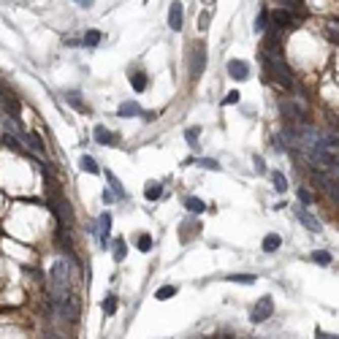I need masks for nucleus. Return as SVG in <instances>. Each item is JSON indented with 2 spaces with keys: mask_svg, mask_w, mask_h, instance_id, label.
<instances>
[{
  "mask_svg": "<svg viewBox=\"0 0 339 339\" xmlns=\"http://www.w3.org/2000/svg\"><path fill=\"white\" fill-rule=\"evenodd\" d=\"M272 312H274V298H272V296H263L261 301L252 307L250 320H252V323H266V320L272 318Z\"/></svg>",
  "mask_w": 339,
  "mask_h": 339,
  "instance_id": "1",
  "label": "nucleus"
},
{
  "mask_svg": "<svg viewBox=\"0 0 339 339\" xmlns=\"http://www.w3.org/2000/svg\"><path fill=\"white\" fill-rule=\"evenodd\" d=\"M280 112H282V117H285V122H293V125H301L304 122V106H298V104L280 100Z\"/></svg>",
  "mask_w": 339,
  "mask_h": 339,
  "instance_id": "2",
  "label": "nucleus"
},
{
  "mask_svg": "<svg viewBox=\"0 0 339 339\" xmlns=\"http://www.w3.org/2000/svg\"><path fill=\"white\" fill-rule=\"evenodd\" d=\"M22 144H25L36 157H44L46 160V147H44V139L38 136V133H22Z\"/></svg>",
  "mask_w": 339,
  "mask_h": 339,
  "instance_id": "3",
  "label": "nucleus"
},
{
  "mask_svg": "<svg viewBox=\"0 0 339 339\" xmlns=\"http://www.w3.org/2000/svg\"><path fill=\"white\" fill-rule=\"evenodd\" d=\"M269 22H272V25H277V27H282V30L298 25L296 14H290L288 9H277V11H272V14H269Z\"/></svg>",
  "mask_w": 339,
  "mask_h": 339,
  "instance_id": "4",
  "label": "nucleus"
},
{
  "mask_svg": "<svg viewBox=\"0 0 339 339\" xmlns=\"http://www.w3.org/2000/svg\"><path fill=\"white\" fill-rule=\"evenodd\" d=\"M207 68V49L204 46H193V57H190V74L193 79H198Z\"/></svg>",
  "mask_w": 339,
  "mask_h": 339,
  "instance_id": "5",
  "label": "nucleus"
},
{
  "mask_svg": "<svg viewBox=\"0 0 339 339\" xmlns=\"http://www.w3.org/2000/svg\"><path fill=\"white\" fill-rule=\"evenodd\" d=\"M182 25H185L182 3H179V0H174V3H171V9H168V27L174 30V33H179V30H182Z\"/></svg>",
  "mask_w": 339,
  "mask_h": 339,
  "instance_id": "6",
  "label": "nucleus"
},
{
  "mask_svg": "<svg viewBox=\"0 0 339 339\" xmlns=\"http://www.w3.org/2000/svg\"><path fill=\"white\" fill-rule=\"evenodd\" d=\"M296 217L301 220V225L307 228V231L320 233V220L315 217V215H310V212H307V207H296Z\"/></svg>",
  "mask_w": 339,
  "mask_h": 339,
  "instance_id": "7",
  "label": "nucleus"
},
{
  "mask_svg": "<svg viewBox=\"0 0 339 339\" xmlns=\"http://www.w3.org/2000/svg\"><path fill=\"white\" fill-rule=\"evenodd\" d=\"M228 76L236 79V82H244V79L250 76V65L244 60H231L228 62Z\"/></svg>",
  "mask_w": 339,
  "mask_h": 339,
  "instance_id": "8",
  "label": "nucleus"
},
{
  "mask_svg": "<svg viewBox=\"0 0 339 339\" xmlns=\"http://www.w3.org/2000/svg\"><path fill=\"white\" fill-rule=\"evenodd\" d=\"M144 114V109H141L136 100H125V104H120V109H117V117H122V120H130V117H141Z\"/></svg>",
  "mask_w": 339,
  "mask_h": 339,
  "instance_id": "9",
  "label": "nucleus"
},
{
  "mask_svg": "<svg viewBox=\"0 0 339 339\" xmlns=\"http://www.w3.org/2000/svg\"><path fill=\"white\" fill-rule=\"evenodd\" d=\"M92 136H95V141H98L100 147H114V144H117V136H114L109 128H104V125H95Z\"/></svg>",
  "mask_w": 339,
  "mask_h": 339,
  "instance_id": "10",
  "label": "nucleus"
},
{
  "mask_svg": "<svg viewBox=\"0 0 339 339\" xmlns=\"http://www.w3.org/2000/svg\"><path fill=\"white\" fill-rule=\"evenodd\" d=\"M109 231H112V215L104 212L100 220H98V239H100V244H109Z\"/></svg>",
  "mask_w": 339,
  "mask_h": 339,
  "instance_id": "11",
  "label": "nucleus"
},
{
  "mask_svg": "<svg viewBox=\"0 0 339 339\" xmlns=\"http://www.w3.org/2000/svg\"><path fill=\"white\" fill-rule=\"evenodd\" d=\"M282 9H288L290 14H296V19L307 17V9H304V0H277Z\"/></svg>",
  "mask_w": 339,
  "mask_h": 339,
  "instance_id": "12",
  "label": "nucleus"
},
{
  "mask_svg": "<svg viewBox=\"0 0 339 339\" xmlns=\"http://www.w3.org/2000/svg\"><path fill=\"white\" fill-rule=\"evenodd\" d=\"M323 36H326L331 44H339V19H328L326 27H323Z\"/></svg>",
  "mask_w": 339,
  "mask_h": 339,
  "instance_id": "13",
  "label": "nucleus"
},
{
  "mask_svg": "<svg viewBox=\"0 0 339 339\" xmlns=\"http://www.w3.org/2000/svg\"><path fill=\"white\" fill-rule=\"evenodd\" d=\"M163 195V185L160 182H149L147 187H144V198L147 201H157Z\"/></svg>",
  "mask_w": 339,
  "mask_h": 339,
  "instance_id": "14",
  "label": "nucleus"
},
{
  "mask_svg": "<svg viewBox=\"0 0 339 339\" xmlns=\"http://www.w3.org/2000/svg\"><path fill=\"white\" fill-rule=\"evenodd\" d=\"M185 209H187V212H195V215H201V212L207 209V204H204L201 198H195V195H187V198H185Z\"/></svg>",
  "mask_w": 339,
  "mask_h": 339,
  "instance_id": "15",
  "label": "nucleus"
},
{
  "mask_svg": "<svg viewBox=\"0 0 339 339\" xmlns=\"http://www.w3.org/2000/svg\"><path fill=\"white\" fill-rule=\"evenodd\" d=\"M282 244V236L280 233H266V239H263V252H274Z\"/></svg>",
  "mask_w": 339,
  "mask_h": 339,
  "instance_id": "16",
  "label": "nucleus"
},
{
  "mask_svg": "<svg viewBox=\"0 0 339 339\" xmlns=\"http://www.w3.org/2000/svg\"><path fill=\"white\" fill-rule=\"evenodd\" d=\"M106 182H109V187L114 190V195H117V198H125V187L120 185V179H117V177L112 174V171H106Z\"/></svg>",
  "mask_w": 339,
  "mask_h": 339,
  "instance_id": "17",
  "label": "nucleus"
},
{
  "mask_svg": "<svg viewBox=\"0 0 339 339\" xmlns=\"http://www.w3.org/2000/svg\"><path fill=\"white\" fill-rule=\"evenodd\" d=\"M130 84L136 92H144L147 90V74H141V71H136V74H130Z\"/></svg>",
  "mask_w": 339,
  "mask_h": 339,
  "instance_id": "18",
  "label": "nucleus"
},
{
  "mask_svg": "<svg viewBox=\"0 0 339 339\" xmlns=\"http://www.w3.org/2000/svg\"><path fill=\"white\" fill-rule=\"evenodd\" d=\"M112 255H114V261H117V263H120V261H125V255H128V247H125V239H114Z\"/></svg>",
  "mask_w": 339,
  "mask_h": 339,
  "instance_id": "19",
  "label": "nucleus"
},
{
  "mask_svg": "<svg viewBox=\"0 0 339 339\" xmlns=\"http://www.w3.org/2000/svg\"><path fill=\"white\" fill-rule=\"evenodd\" d=\"M266 27H269V11H266V9H261V14L255 17V33L261 36Z\"/></svg>",
  "mask_w": 339,
  "mask_h": 339,
  "instance_id": "20",
  "label": "nucleus"
},
{
  "mask_svg": "<svg viewBox=\"0 0 339 339\" xmlns=\"http://www.w3.org/2000/svg\"><path fill=\"white\" fill-rule=\"evenodd\" d=\"M177 285H163L160 290H157V293H155V298H157V301H165V298H174L177 296Z\"/></svg>",
  "mask_w": 339,
  "mask_h": 339,
  "instance_id": "21",
  "label": "nucleus"
},
{
  "mask_svg": "<svg viewBox=\"0 0 339 339\" xmlns=\"http://www.w3.org/2000/svg\"><path fill=\"white\" fill-rule=\"evenodd\" d=\"M82 171H87V174H98V163H95V157H90V155H82Z\"/></svg>",
  "mask_w": 339,
  "mask_h": 339,
  "instance_id": "22",
  "label": "nucleus"
},
{
  "mask_svg": "<svg viewBox=\"0 0 339 339\" xmlns=\"http://www.w3.org/2000/svg\"><path fill=\"white\" fill-rule=\"evenodd\" d=\"M228 282H239V285H252L255 274H228Z\"/></svg>",
  "mask_w": 339,
  "mask_h": 339,
  "instance_id": "23",
  "label": "nucleus"
},
{
  "mask_svg": "<svg viewBox=\"0 0 339 339\" xmlns=\"http://www.w3.org/2000/svg\"><path fill=\"white\" fill-rule=\"evenodd\" d=\"M272 182H274V190H277V193L288 190V182H285V177H282L280 171H272Z\"/></svg>",
  "mask_w": 339,
  "mask_h": 339,
  "instance_id": "24",
  "label": "nucleus"
},
{
  "mask_svg": "<svg viewBox=\"0 0 339 339\" xmlns=\"http://www.w3.org/2000/svg\"><path fill=\"white\" fill-rule=\"evenodd\" d=\"M312 261L318 263V266H328V263H331V252H326V250H315V252H312Z\"/></svg>",
  "mask_w": 339,
  "mask_h": 339,
  "instance_id": "25",
  "label": "nucleus"
},
{
  "mask_svg": "<svg viewBox=\"0 0 339 339\" xmlns=\"http://www.w3.org/2000/svg\"><path fill=\"white\" fill-rule=\"evenodd\" d=\"M65 100H68V104L76 109V112H87V106L82 104V98H79V92H68V95H65Z\"/></svg>",
  "mask_w": 339,
  "mask_h": 339,
  "instance_id": "26",
  "label": "nucleus"
},
{
  "mask_svg": "<svg viewBox=\"0 0 339 339\" xmlns=\"http://www.w3.org/2000/svg\"><path fill=\"white\" fill-rule=\"evenodd\" d=\"M198 136H201V128H187L185 130V139H187V144L198 149Z\"/></svg>",
  "mask_w": 339,
  "mask_h": 339,
  "instance_id": "27",
  "label": "nucleus"
},
{
  "mask_svg": "<svg viewBox=\"0 0 339 339\" xmlns=\"http://www.w3.org/2000/svg\"><path fill=\"white\" fill-rule=\"evenodd\" d=\"M82 44H84V46H98V44H100V33H98V30H87Z\"/></svg>",
  "mask_w": 339,
  "mask_h": 339,
  "instance_id": "28",
  "label": "nucleus"
},
{
  "mask_svg": "<svg viewBox=\"0 0 339 339\" xmlns=\"http://www.w3.org/2000/svg\"><path fill=\"white\" fill-rule=\"evenodd\" d=\"M100 307H104V312H106V315H114V312H117V296H114V293H112V296H106Z\"/></svg>",
  "mask_w": 339,
  "mask_h": 339,
  "instance_id": "29",
  "label": "nucleus"
},
{
  "mask_svg": "<svg viewBox=\"0 0 339 339\" xmlns=\"http://www.w3.org/2000/svg\"><path fill=\"white\" fill-rule=\"evenodd\" d=\"M136 244H139L141 252H149V250H152V236H149V233H141Z\"/></svg>",
  "mask_w": 339,
  "mask_h": 339,
  "instance_id": "30",
  "label": "nucleus"
},
{
  "mask_svg": "<svg viewBox=\"0 0 339 339\" xmlns=\"http://www.w3.org/2000/svg\"><path fill=\"white\" fill-rule=\"evenodd\" d=\"M193 163L204 165V168H212V171H220V163L217 160H209V157H201V160H193Z\"/></svg>",
  "mask_w": 339,
  "mask_h": 339,
  "instance_id": "31",
  "label": "nucleus"
},
{
  "mask_svg": "<svg viewBox=\"0 0 339 339\" xmlns=\"http://www.w3.org/2000/svg\"><path fill=\"white\" fill-rule=\"evenodd\" d=\"M298 201H301L304 207H310V204H312V193L307 190V187H298Z\"/></svg>",
  "mask_w": 339,
  "mask_h": 339,
  "instance_id": "32",
  "label": "nucleus"
},
{
  "mask_svg": "<svg viewBox=\"0 0 339 339\" xmlns=\"http://www.w3.org/2000/svg\"><path fill=\"white\" fill-rule=\"evenodd\" d=\"M223 104H225V106H231V104H239V90H231V92H228Z\"/></svg>",
  "mask_w": 339,
  "mask_h": 339,
  "instance_id": "33",
  "label": "nucleus"
},
{
  "mask_svg": "<svg viewBox=\"0 0 339 339\" xmlns=\"http://www.w3.org/2000/svg\"><path fill=\"white\" fill-rule=\"evenodd\" d=\"M198 27H201V30H207V27H209V11H204V14H201V22H198Z\"/></svg>",
  "mask_w": 339,
  "mask_h": 339,
  "instance_id": "34",
  "label": "nucleus"
},
{
  "mask_svg": "<svg viewBox=\"0 0 339 339\" xmlns=\"http://www.w3.org/2000/svg\"><path fill=\"white\" fill-rule=\"evenodd\" d=\"M104 201H106V204H114V201H117V195H114V193H109V187L104 190Z\"/></svg>",
  "mask_w": 339,
  "mask_h": 339,
  "instance_id": "35",
  "label": "nucleus"
},
{
  "mask_svg": "<svg viewBox=\"0 0 339 339\" xmlns=\"http://www.w3.org/2000/svg\"><path fill=\"white\" fill-rule=\"evenodd\" d=\"M74 3H79V6H84V9H90L92 3H95V0H74Z\"/></svg>",
  "mask_w": 339,
  "mask_h": 339,
  "instance_id": "36",
  "label": "nucleus"
},
{
  "mask_svg": "<svg viewBox=\"0 0 339 339\" xmlns=\"http://www.w3.org/2000/svg\"><path fill=\"white\" fill-rule=\"evenodd\" d=\"M255 168H258V171H266V163L261 160V157H255Z\"/></svg>",
  "mask_w": 339,
  "mask_h": 339,
  "instance_id": "37",
  "label": "nucleus"
}]
</instances>
